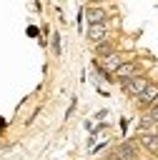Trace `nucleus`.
<instances>
[{"instance_id": "10", "label": "nucleus", "mask_w": 158, "mask_h": 160, "mask_svg": "<svg viewBox=\"0 0 158 160\" xmlns=\"http://www.w3.org/2000/svg\"><path fill=\"white\" fill-rule=\"evenodd\" d=\"M145 118H148L153 125H158V105H150V108H148V112H145Z\"/></svg>"}, {"instance_id": "5", "label": "nucleus", "mask_w": 158, "mask_h": 160, "mask_svg": "<svg viewBox=\"0 0 158 160\" xmlns=\"http://www.w3.org/2000/svg\"><path fill=\"white\" fill-rule=\"evenodd\" d=\"M105 38H108V28H105V22H98V25H88V40H90L93 45L103 42Z\"/></svg>"}, {"instance_id": "1", "label": "nucleus", "mask_w": 158, "mask_h": 160, "mask_svg": "<svg viewBox=\"0 0 158 160\" xmlns=\"http://www.w3.org/2000/svg\"><path fill=\"white\" fill-rule=\"evenodd\" d=\"M148 82H150V80H148L145 75H140V72H138V75H133V78L123 80V92H125V95H135V98H138V95L145 90V85H148Z\"/></svg>"}, {"instance_id": "4", "label": "nucleus", "mask_w": 158, "mask_h": 160, "mask_svg": "<svg viewBox=\"0 0 158 160\" xmlns=\"http://www.w3.org/2000/svg\"><path fill=\"white\" fill-rule=\"evenodd\" d=\"M138 100H140V105H145V108L158 105V82H148L145 90L138 95Z\"/></svg>"}, {"instance_id": "6", "label": "nucleus", "mask_w": 158, "mask_h": 160, "mask_svg": "<svg viewBox=\"0 0 158 160\" xmlns=\"http://www.w3.org/2000/svg\"><path fill=\"white\" fill-rule=\"evenodd\" d=\"M85 20H88V25H98V22H105L108 20V12L103 10V8H88L85 10Z\"/></svg>"}, {"instance_id": "11", "label": "nucleus", "mask_w": 158, "mask_h": 160, "mask_svg": "<svg viewBox=\"0 0 158 160\" xmlns=\"http://www.w3.org/2000/svg\"><path fill=\"white\" fill-rule=\"evenodd\" d=\"M50 45H53V52H55V55H60V35H58V32H53Z\"/></svg>"}, {"instance_id": "2", "label": "nucleus", "mask_w": 158, "mask_h": 160, "mask_svg": "<svg viewBox=\"0 0 158 160\" xmlns=\"http://www.w3.org/2000/svg\"><path fill=\"white\" fill-rule=\"evenodd\" d=\"M123 62V58L118 55V52H110V55H105V58H100L98 60V68H100V72L103 75H113L115 70H118V65Z\"/></svg>"}, {"instance_id": "8", "label": "nucleus", "mask_w": 158, "mask_h": 160, "mask_svg": "<svg viewBox=\"0 0 158 160\" xmlns=\"http://www.w3.org/2000/svg\"><path fill=\"white\" fill-rule=\"evenodd\" d=\"M138 140L148 152H158V132H140Z\"/></svg>"}, {"instance_id": "3", "label": "nucleus", "mask_w": 158, "mask_h": 160, "mask_svg": "<svg viewBox=\"0 0 158 160\" xmlns=\"http://www.w3.org/2000/svg\"><path fill=\"white\" fill-rule=\"evenodd\" d=\"M135 152H138V145H135L133 140H125V142H120V145L113 150V155H115L118 160H135Z\"/></svg>"}, {"instance_id": "9", "label": "nucleus", "mask_w": 158, "mask_h": 160, "mask_svg": "<svg viewBox=\"0 0 158 160\" xmlns=\"http://www.w3.org/2000/svg\"><path fill=\"white\" fill-rule=\"evenodd\" d=\"M110 52H115L110 40H103V42H98V45H95V55H98V58H105V55H110Z\"/></svg>"}, {"instance_id": "7", "label": "nucleus", "mask_w": 158, "mask_h": 160, "mask_svg": "<svg viewBox=\"0 0 158 160\" xmlns=\"http://www.w3.org/2000/svg\"><path fill=\"white\" fill-rule=\"evenodd\" d=\"M133 75H138V65L135 62H120L118 65V70H115V78H120V80H128V78H133Z\"/></svg>"}]
</instances>
